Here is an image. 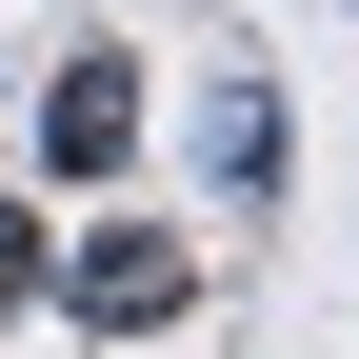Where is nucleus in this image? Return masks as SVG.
Returning <instances> with one entry per match:
<instances>
[{"label": "nucleus", "mask_w": 359, "mask_h": 359, "mask_svg": "<svg viewBox=\"0 0 359 359\" xmlns=\"http://www.w3.org/2000/svg\"><path fill=\"white\" fill-rule=\"evenodd\" d=\"M120 160H140V60H120V40H80V60L40 80V180H60V200H100Z\"/></svg>", "instance_id": "2"}, {"label": "nucleus", "mask_w": 359, "mask_h": 359, "mask_svg": "<svg viewBox=\"0 0 359 359\" xmlns=\"http://www.w3.org/2000/svg\"><path fill=\"white\" fill-rule=\"evenodd\" d=\"M40 299H60L80 339H160V320H200V240H180V219H60Z\"/></svg>", "instance_id": "1"}, {"label": "nucleus", "mask_w": 359, "mask_h": 359, "mask_svg": "<svg viewBox=\"0 0 359 359\" xmlns=\"http://www.w3.org/2000/svg\"><path fill=\"white\" fill-rule=\"evenodd\" d=\"M180 160H200V200H219V219H259V200H280V80L219 60L200 100H180Z\"/></svg>", "instance_id": "3"}, {"label": "nucleus", "mask_w": 359, "mask_h": 359, "mask_svg": "<svg viewBox=\"0 0 359 359\" xmlns=\"http://www.w3.org/2000/svg\"><path fill=\"white\" fill-rule=\"evenodd\" d=\"M40 259H60V219H40V200H0V320L40 299Z\"/></svg>", "instance_id": "4"}]
</instances>
